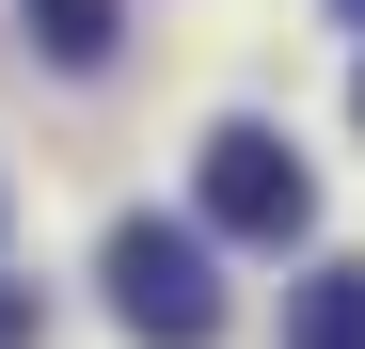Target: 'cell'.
Returning a JSON list of instances; mask_svg holds the SVG:
<instances>
[{
  "label": "cell",
  "mask_w": 365,
  "mask_h": 349,
  "mask_svg": "<svg viewBox=\"0 0 365 349\" xmlns=\"http://www.w3.org/2000/svg\"><path fill=\"white\" fill-rule=\"evenodd\" d=\"M349 111H365V95H349Z\"/></svg>",
  "instance_id": "cell-7"
},
{
  "label": "cell",
  "mask_w": 365,
  "mask_h": 349,
  "mask_svg": "<svg viewBox=\"0 0 365 349\" xmlns=\"http://www.w3.org/2000/svg\"><path fill=\"white\" fill-rule=\"evenodd\" d=\"M207 239H255V254H286V239H318V174H302V143L286 127H207Z\"/></svg>",
  "instance_id": "cell-2"
},
{
  "label": "cell",
  "mask_w": 365,
  "mask_h": 349,
  "mask_svg": "<svg viewBox=\"0 0 365 349\" xmlns=\"http://www.w3.org/2000/svg\"><path fill=\"white\" fill-rule=\"evenodd\" d=\"M111 318H128L143 349H207V333H222L207 222H111Z\"/></svg>",
  "instance_id": "cell-1"
},
{
  "label": "cell",
  "mask_w": 365,
  "mask_h": 349,
  "mask_svg": "<svg viewBox=\"0 0 365 349\" xmlns=\"http://www.w3.org/2000/svg\"><path fill=\"white\" fill-rule=\"evenodd\" d=\"M286 349H365V254H334V270L286 286Z\"/></svg>",
  "instance_id": "cell-3"
},
{
  "label": "cell",
  "mask_w": 365,
  "mask_h": 349,
  "mask_svg": "<svg viewBox=\"0 0 365 349\" xmlns=\"http://www.w3.org/2000/svg\"><path fill=\"white\" fill-rule=\"evenodd\" d=\"M32 48H48V64H111V48H128V0H32Z\"/></svg>",
  "instance_id": "cell-4"
},
{
  "label": "cell",
  "mask_w": 365,
  "mask_h": 349,
  "mask_svg": "<svg viewBox=\"0 0 365 349\" xmlns=\"http://www.w3.org/2000/svg\"><path fill=\"white\" fill-rule=\"evenodd\" d=\"M32 333H48V318H32V286H0V349H32Z\"/></svg>",
  "instance_id": "cell-5"
},
{
  "label": "cell",
  "mask_w": 365,
  "mask_h": 349,
  "mask_svg": "<svg viewBox=\"0 0 365 349\" xmlns=\"http://www.w3.org/2000/svg\"><path fill=\"white\" fill-rule=\"evenodd\" d=\"M334 16H349V32H365V0H334Z\"/></svg>",
  "instance_id": "cell-6"
}]
</instances>
